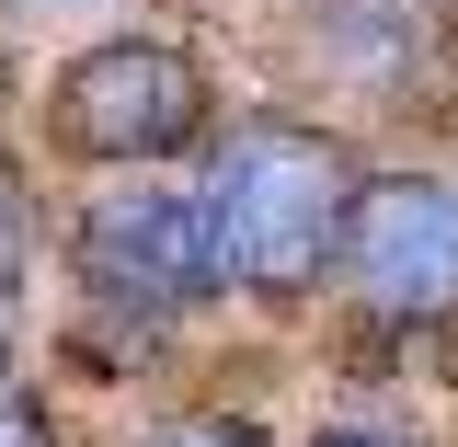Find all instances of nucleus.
<instances>
[{"mask_svg":"<svg viewBox=\"0 0 458 447\" xmlns=\"http://www.w3.org/2000/svg\"><path fill=\"white\" fill-rule=\"evenodd\" d=\"M195 207H207L218 287L264 298V310H298V298L321 287V264L344 253L355 161H344L321 126H276V115H252V126H229L218 150H207Z\"/></svg>","mask_w":458,"mask_h":447,"instance_id":"obj_1","label":"nucleus"},{"mask_svg":"<svg viewBox=\"0 0 458 447\" xmlns=\"http://www.w3.org/2000/svg\"><path fill=\"white\" fill-rule=\"evenodd\" d=\"M47 115H57V150L149 172V161H172V150L207 138V81H195V57L114 35V47H92V57L57 69V104Z\"/></svg>","mask_w":458,"mask_h":447,"instance_id":"obj_2","label":"nucleus"},{"mask_svg":"<svg viewBox=\"0 0 458 447\" xmlns=\"http://www.w3.org/2000/svg\"><path fill=\"white\" fill-rule=\"evenodd\" d=\"M81 276H92V298L138 310V322L195 310V298L218 287L195 184H172V172H126V184H104V195L81 207Z\"/></svg>","mask_w":458,"mask_h":447,"instance_id":"obj_3","label":"nucleus"},{"mask_svg":"<svg viewBox=\"0 0 458 447\" xmlns=\"http://www.w3.org/2000/svg\"><path fill=\"white\" fill-rule=\"evenodd\" d=\"M344 287L378 322H447L458 310V184L436 172H378L344 207Z\"/></svg>","mask_w":458,"mask_h":447,"instance_id":"obj_4","label":"nucleus"},{"mask_svg":"<svg viewBox=\"0 0 458 447\" xmlns=\"http://www.w3.org/2000/svg\"><path fill=\"white\" fill-rule=\"evenodd\" d=\"M310 47L355 69V81H424V69H447V0H310Z\"/></svg>","mask_w":458,"mask_h":447,"instance_id":"obj_5","label":"nucleus"},{"mask_svg":"<svg viewBox=\"0 0 458 447\" xmlns=\"http://www.w3.org/2000/svg\"><path fill=\"white\" fill-rule=\"evenodd\" d=\"M138 447H264L252 425H229V413H172V425H149Z\"/></svg>","mask_w":458,"mask_h":447,"instance_id":"obj_6","label":"nucleus"},{"mask_svg":"<svg viewBox=\"0 0 458 447\" xmlns=\"http://www.w3.org/2000/svg\"><path fill=\"white\" fill-rule=\"evenodd\" d=\"M23 241H35V229H23V172L0 161V298L23 287Z\"/></svg>","mask_w":458,"mask_h":447,"instance_id":"obj_7","label":"nucleus"},{"mask_svg":"<svg viewBox=\"0 0 458 447\" xmlns=\"http://www.w3.org/2000/svg\"><path fill=\"white\" fill-rule=\"evenodd\" d=\"M0 447H57V425H47L35 391H0Z\"/></svg>","mask_w":458,"mask_h":447,"instance_id":"obj_8","label":"nucleus"},{"mask_svg":"<svg viewBox=\"0 0 458 447\" xmlns=\"http://www.w3.org/2000/svg\"><path fill=\"white\" fill-rule=\"evenodd\" d=\"M321 447H412V436H378V425H333Z\"/></svg>","mask_w":458,"mask_h":447,"instance_id":"obj_9","label":"nucleus"}]
</instances>
